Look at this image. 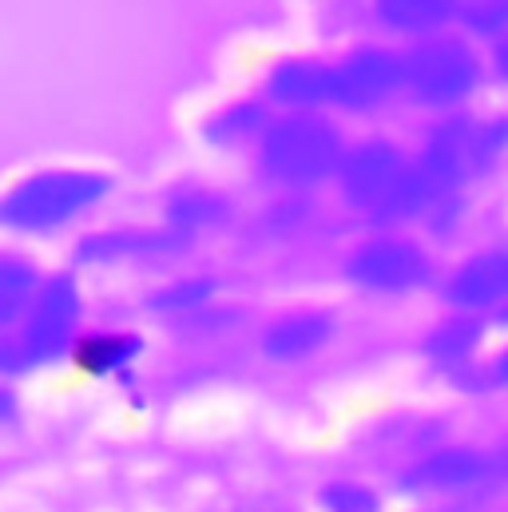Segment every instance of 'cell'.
Instances as JSON below:
<instances>
[{
  "label": "cell",
  "mask_w": 508,
  "mask_h": 512,
  "mask_svg": "<svg viewBox=\"0 0 508 512\" xmlns=\"http://www.w3.org/2000/svg\"><path fill=\"white\" fill-rule=\"evenodd\" d=\"M112 175L92 167H44L0 191V227L12 235H56L112 195Z\"/></svg>",
  "instance_id": "obj_1"
},
{
  "label": "cell",
  "mask_w": 508,
  "mask_h": 512,
  "mask_svg": "<svg viewBox=\"0 0 508 512\" xmlns=\"http://www.w3.org/2000/svg\"><path fill=\"white\" fill-rule=\"evenodd\" d=\"M485 76V52L453 28L401 48V96L417 108L453 116L481 92Z\"/></svg>",
  "instance_id": "obj_2"
},
{
  "label": "cell",
  "mask_w": 508,
  "mask_h": 512,
  "mask_svg": "<svg viewBox=\"0 0 508 512\" xmlns=\"http://www.w3.org/2000/svg\"><path fill=\"white\" fill-rule=\"evenodd\" d=\"M346 151L342 128L326 112L270 116L258 139V167L278 187H318L334 179Z\"/></svg>",
  "instance_id": "obj_3"
},
{
  "label": "cell",
  "mask_w": 508,
  "mask_h": 512,
  "mask_svg": "<svg viewBox=\"0 0 508 512\" xmlns=\"http://www.w3.org/2000/svg\"><path fill=\"white\" fill-rule=\"evenodd\" d=\"M401 96V52L358 44L330 60V108L342 116H378Z\"/></svg>",
  "instance_id": "obj_4"
},
{
  "label": "cell",
  "mask_w": 508,
  "mask_h": 512,
  "mask_svg": "<svg viewBox=\"0 0 508 512\" xmlns=\"http://www.w3.org/2000/svg\"><path fill=\"white\" fill-rule=\"evenodd\" d=\"M80 286L68 274H52L40 282L28 314H24V334L16 342L20 366H48L56 358H64L76 342V326H80Z\"/></svg>",
  "instance_id": "obj_5"
},
{
  "label": "cell",
  "mask_w": 508,
  "mask_h": 512,
  "mask_svg": "<svg viewBox=\"0 0 508 512\" xmlns=\"http://www.w3.org/2000/svg\"><path fill=\"white\" fill-rule=\"evenodd\" d=\"M346 278L370 294H413L433 278V258L413 239L374 235L346 255Z\"/></svg>",
  "instance_id": "obj_6"
},
{
  "label": "cell",
  "mask_w": 508,
  "mask_h": 512,
  "mask_svg": "<svg viewBox=\"0 0 508 512\" xmlns=\"http://www.w3.org/2000/svg\"><path fill=\"white\" fill-rule=\"evenodd\" d=\"M405 167H409V155L401 151V143H393L389 135H366V139L346 143L334 179H338L342 199L354 211L370 215Z\"/></svg>",
  "instance_id": "obj_7"
},
{
  "label": "cell",
  "mask_w": 508,
  "mask_h": 512,
  "mask_svg": "<svg viewBox=\"0 0 508 512\" xmlns=\"http://www.w3.org/2000/svg\"><path fill=\"white\" fill-rule=\"evenodd\" d=\"M274 116L290 112H330V60L318 56H282L266 68L262 92Z\"/></svg>",
  "instance_id": "obj_8"
},
{
  "label": "cell",
  "mask_w": 508,
  "mask_h": 512,
  "mask_svg": "<svg viewBox=\"0 0 508 512\" xmlns=\"http://www.w3.org/2000/svg\"><path fill=\"white\" fill-rule=\"evenodd\" d=\"M445 298L449 306L477 314V310H493L508 302V251H481V255L465 258L453 278L445 282Z\"/></svg>",
  "instance_id": "obj_9"
},
{
  "label": "cell",
  "mask_w": 508,
  "mask_h": 512,
  "mask_svg": "<svg viewBox=\"0 0 508 512\" xmlns=\"http://www.w3.org/2000/svg\"><path fill=\"white\" fill-rule=\"evenodd\" d=\"M469 128H473V116H457V112L445 116L425 135V147L413 159L441 191H465L469 183Z\"/></svg>",
  "instance_id": "obj_10"
},
{
  "label": "cell",
  "mask_w": 508,
  "mask_h": 512,
  "mask_svg": "<svg viewBox=\"0 0 508 512\" xmlns=\"http://www.w3.org/2000/svg\"><path fill=\"white\" fill-rule=\"evenodd\" d=\"M330 338H334V318L326 310H294L266 326L262 354L274 362H302V358L318 354Z\"/></svg>",
  "instance_id": "obj_11"
},
{
  "label": "cell",
  "mask_w": 508,
  "mask_h": 512,
  "mask_svg": "<svg viewBox=\"0 0 508 512\" xmlns=\"http://www.w3.org/2000/svg\"><path fill=\"white\" fill-rule=\"evenodd\" d=\"M270 116L274 112L266 108L262 96H239V100H227L223 108H215L203 120L199 135L211 151H247V147H258Z\"/></svg>",
  "instance_id": "obj_12"
},
{
  "label": "cell",
  "mask_w": 508,
  "mask_h": 512,
  "mask_svg": "<svg viewBox=\"0 0 508 512\" xmlns=\"http://www.w3.org/2000/svg\"><path fill=\"white\" fill-rule=\"evenodd\" d=\"M370 16L389 36L401 40H425L453 28L457 0H370Z\"/></svg>",
  "instance_id": "obj_13"
},
{
  "label": "cell",
  "mask_w": 508,
  "mask_h": 512,
  "mask_svg": "<svg viewBox=\"0 0 508 512\" xmlns=\"http://www.w3.org/2000/svg\"><path fill=\"white\" fill-rule=\"evenodd\" d=\"M163 215H167V231L187 239V235L223 227L231 219V199L215 187H179V191H171Z\"/></svg>",
  "instance_id": "obj_14"
},
{
  "label": "cell",
  "mask_w": 508,
  "mask_h": 512,
  "mask_svg": "<svg viewBox=\"0 0 508 512\" xmlns=\"http://www.w3.org/2000/svg\"><path fill=\"white\" fill-rule=\"evenodd\" d=\"M437 195H445V191H441L417 163H409V167L397 175V183L385 191V199L370 211V219L381 223V227L409 223V219H425V211L433 207Z\"/></svg>",
  "instance_id": "obj_15"
},
{
  "label": "cell",
  "mask_w": 508,
  "mask_h": 512,
  "mask_svg": "<svg viewBox=\"0 0 508 512\" xmlns=\"http://www.w3.org/2000/svg\"><path fill=\"white\" fill-rule=\"evenodd\" d=\"M179 243H183V235H175V231H100L76 247V258L80 262H124V258L171 251Z\"/></svg>",
  "instance_id": "obj_16"
},
{
  "label": "cell",
  "mask_w": 508,
  "mask_h": 512,
  "mask_svg": "<svg viewBox=\"0 0 508 512\" xmlns=\"http://www.w3.org/2000/svg\"><path fill=\"white\" fill-rule=\"evenodd\" d=\"M481 473H485V457L469 449H449L417 465L405 477V489H461V485H473Z\"/></svg>",
  "instance_id": "obj_17"
},
{
  "label": "cell",
  "mask_w": 508,
  "mask_h": 512,
  "mask_svg": "<svg viewBox=\"0 0 508 512\" xmlns=\"http://www.w3.org/2000/svg\"><path fill=\"white\" fill-rule=\"evenodd\" d=\"M68 354H72L76 370H84L92 378H104V374H120L139 354V338H131V334H88V338H76Z\"/></svg>",
  "instance_id": "obj_18"
},
{
  "label": "cell",
  "mask_w": 508,
  "mask_h": 512,
  "mask_svg": "<svg viewBox=\"0 0 508 512\" xmlns=\"http://www.w3.org/2000/svg\"><path fill=\"white\" fill-rule=\"evenodd\" d=\"M36 290H40V274L28 258L0 255V326L24 322Z\"/></svg>",
  "instance_id": "obj_19"
},
{
  "label": "cell",
  "mask_w": 508,
  "mask_h": 512,
  "mask_svg": "<svg viewBox=\"0 0 508 512\" xmlns=\"http://www.w3.org/2000/svg\"><path fill=\"white\" fill-rule=\"evenodd\" d=\"M508 159V112L473 120L469 128V179L493 175Z\"/></svg>",
  "instance_id": "obj_20"
},
{
  "label": "cell",
  "mask_w": 508,
  "mask_h": 512,
  "mask_svg": "<svg viewBox=\"0 0 508 512\" xmlns=\"http://www.w3.org/2000/svg\"><path fill=\"white\" fill-rule=\"evenodd\" d=\"M477 342H481V322L469 318V314H461V318L441 322V326L429 334L425 354H429L437 366L453 370V366H465V362H469V354L477 350Z\"/></svg>",
  "instance_id": "obj_21"
},
{
  "label": "cell",
  "mask_w": 508,
  "mask_h": 512,
  "mask_svg": "<svg viewBox=\"0 0 508 512\" xmlns=\"http://www.w3.org/2000/svg\"><path fill=\"white\" fill-rule=\"evenodd\" d=\"M453 32H461L477 48L501 40L508 32V0H457Z\"/></svg>",
  "instance_id": "obj_22"
},
{
  "label": "cell",
  "mask_w": 508,
  "mask_h": 512,
  "mask_svg": "<svg viewBox=\"0 0 508 512\" xmlns=\"http://www.w3.org/2000/svg\"><path fill=\"white\" fill-rule=\"evenodd\" d=\"M211 294H215V282H211V278H183V282L163 286V290L151 298V310H163V314L199 310V306H203Z\"/></svg>",
  "instance_id": "obj_23"
},
{
  "label": "cell",
  "mask_w": 508,
  "mask_h": 512,
  "mask_svg": "<svg viewBox=\"0 0 508 512\" xmlns=\"http://www.w3.org/2000/svg\"><path fill=\"white\" fill-rule=\"evenodd\" d=\"M322 501H326V512H378L374 493L362 485H330Z\"/></svg>",
  "instance_id": "obj_24"
},
{
  "label": "cell",
  "mask_w": 508,
  "mask_h": 512,
  "mask_svg": "<svg viewBox=\"0 0 508 512\" xmlns=\"http://www.w3.org/2000/svg\"><path fill=\"white\" fill-rule=\"evenodd\" d=\"M485 68H489V72H493V76H497V80L508 88V32L501 36V40H493V44H489Z\"/></svg>",
  "instance_id": "obj_25"
},
{
  "label": "cell",
  "mask_w": 508,
  "mask_h": 512,
  "mask_svg": "<svg viewBox=\"0 0 508 512\" xmlns=\"http://www.w3.org/2000/svg\"><path fill=\"white\" fill-rule=\"evenodd\" d=\"M12 417H16V393L0 385V425H4V421H12Z\"/></svg>",
  "instance_id": "obj_26"
},
{
  "label": "cell",
  "mask_w": 508,
  "mask_h": 512,
  "mask_svg": "<svg viewBox=\"0 0 508 512\" xmlns=\"http://www.w3.org/2000/svg\"><path fill=\"white\" fill-rule=\"evenodd\" d=\"M493 382L497 385H508V350L493 362Z\"/></svg>",
  "instance_id": "obj_27"
},
{
  "label": "cell",
  "mask_w": 508,
  "mask_h": 512,
  "mask_svg": "<svg viewBox=\"0 0 508 512\" xmlns=\"http://www.w3.org/2000/svg\"><path fill=\"white\" fill-rule=\"evenodd\" d=\"M501 322H505V326H508V302H505V314H501Z\"/></svg>",
  "instance_id": "obj_28"
}]
</instances>
